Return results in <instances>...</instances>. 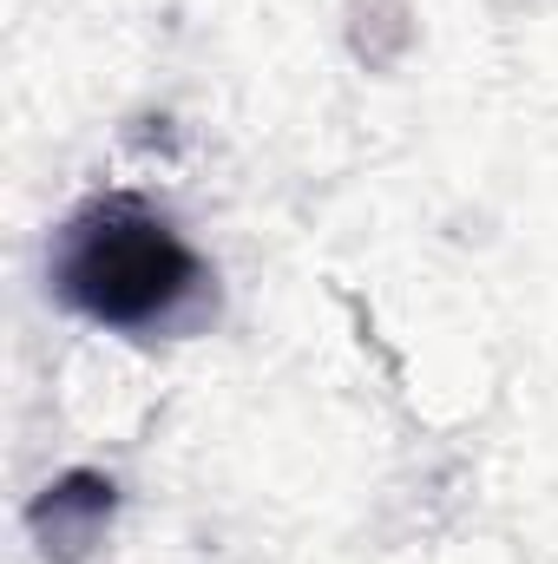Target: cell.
<instances>
[{
  "label": "cell",
  "instance_id": "cell-1",
  "mask_svg": "<svg viewBox=\"0 0 558 564\" xmlns=\"http://www.w3.org/2000/svg\"><path fill=\"white\" fill-rule=\"evenodd\" d=\"M53 295L119 335H158L204 308L211 270L184 230L132 191L79 204L53 237Z\"/></svg>",
  "mask_w": 558,
  "mask_h": 564
},
{
  "label": "cell",
  "instance_id": "cell-2",
  "mask_svg": "<svg viewBox=\"0 0 558 564\" xmlns=\"http://www.w3.org/2000/svg\"><path fill=\"white\" fill-rule=\"evenodd\" d=\"M112 506H119V486L106 473H66L53 479L33 506H26V525L33 539L46 545V558L60 564H79L112 525Z\"/></svg>",
  "mask_w": 558,
  "mask_h": 564
}]
</instances>
